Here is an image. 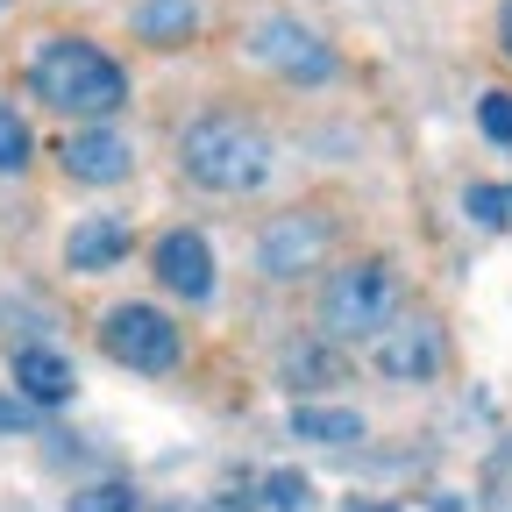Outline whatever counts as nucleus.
Wrapping results in <instances>:
<instances>
[{
	"label": "nucleus",
	"mask_w": 512,
	"mask_h": 512,
	"mask_svg": "<svg viewBox=\"0 0 512 512\" xmlns=\"http://www.w3.org/2000/svg\"><path fill=\"white\" fill-rule=\"evenodd\" d=\"M292 434H299V441H313V448H349V441H363V413L299 399V413H292Z\"/></svg>",
	"instance_id": "nucleus-13"
},
{
	"label": "nucleus",
	"mask_w": 512,
	"mask_h": 512,
	"mask_svg": "<svg viewBox=\"0 0 512 512\" xmlns=\"http://www.w3.org/2000/svg\"><path fill=\"white\" fill-rule=\"evenodd\" d=\"M477 121H484L491 143H512V100H505V93H484V100H477Z\"/></svg>",
	"instance_id": "nucleus-18"
},
{
	"label": "nucleus",
	"mask_w": 512,
	"mask_h": 512,
	"mask_svg": "<svg viewBox=\"0 0 512 512\" xmlns=\"http://www.w3.org/2000/svg\"><path fill=\"white\" fill-rule=\"evenodd\" d=\"M150 264H157V285L164 292H178V299H214V242L200 235V228H171V235H157V249H150Z\"/></svg>",
	"instance_id": "nucleus-9"
},
{
	"label": "nucleus",
	"mask_w": 512,
	"mask_h": 512,
	"mask_svg": "<svg viewBox=\"0 0 512 512\" xmlns=\"http://www.w3.org/2000/svg\"><path fill=\"white\" fill-rule=\"evenodd\" d=\"M335 256V221L320 207H292V214H271L264 228H256V271L292 285L306 271H320Z\"/></svg>",
	"instance_id": "nucleus-6"
},
{
	"label": "nucleus",
	"mask_w": 512,
	"mask_h": 512,
	"mask_svg": "<svg viewBox=\"0 0 512 512\" xmlns=\"http://www.w3.org/2000/svg\"><path fill=\"white\" fill-rule=\"evenodd\" d=\"M121 256H136V235H128L121 221H79L72 235H64V264L72 271H114Z\"/></svg>",
	"instance_id": "nucleus-11"
},
{
	"label": "nucleus",
	"mask_w": 512,
	"mask_h": 512,
	"mask_svg": "<svg viewBox=\"0 0 512 512\" xmlns=\"http://www.w3.org/2000/svg\"><path fill=\"white\" fill-rule=\"evenodd\" d=\"M57 157H64V171H72L79 185H121L128 171H136V143H128L121 128H107V121H79Z\"/></svg>",
	"instance_id": "nucleus-8"
},
{
	"label": "nucleus",
	"mask_w": 512,
	"mask_h": 512,
	"mask_svg": "<svg viewBox=\"0 0 512 512\" xmlns=\"http://www.w3.org/2000/svg\"><path fill=\"white\" fill-rule=\"evenodd\" d=\"M164 512H235V498H200V505H164Z\"/></svg>",
	"instance_id": "nucleus-21"
},
{
	"label": "nucleus",
	"mask_w": 512,
	"mask_h": 512,
	"mask_svg": "<svg viewBox=\"0 0 512 512\" xmlns=\"http://www.w3.org/2000/svg\"><path fill=\"white\" fill-rule=\"evenodd\" d=\"M15 392H22V399H36V406H64V399L79 392V370L64 363L57 349L29 342V349H15Z\"/></svg>",
	"instance_id": "nucleus-10"
},
{
	"label": "nucleus",
	"mask_w": 512,
	"mask_h": 512,
	"mask_svg": "<svg viewBox=\"0 0 512 512\" xmlns=\"http://www.w3.org/2000/svg\"><path fill=\"white\" fill-rule=\"evenodd\" d=\"M29 86H36L43 107L79 114V121H100V114H114V107L128 100V72H121L100 43H86V36L43 43V50L29 57Z\"/></svg>",
	"instance_id": "nucleus-1"
},
{
	"label": "nucleus",
	"mask_w": 512,
	"mask_h": 512,
	"mask_svg": "<svg viewBox=\"0 0 512 512\" xmlns=\"http://www.w3.org/2000/svg\"><path fill=\"white\" fill-rule=\"evenodd\" d=\"M463 207H470L477 228H505V192H498V185H470V192H463Z\"/></svg>",
	"instance_id": "nucleus-17"
},
{
	"label": "nucleus",
	"mask_w": 512,
	"mask_h": 512,
	"mask_svg": "<svg viewBox=\"0 0 512 512\" xmlns=\"http://www.w3.org/2000/svg\"><path fill=\"white\" fill-rule=\"evenodd\" d=\"M264 505L271 512H313V491H306V477L278 470V477H264Z\"/></svg>",
	"instance_id": "nucleus-15"
},
{
	"label": "nucleus",
	"mask_w": 512,
	"mask_h": 512,
	"mask_svg": "<svg viewBox=\"0 0 512 512\" xmlns=\"http://www.w3.org/2000/svg\"><path fill=\"white\" fill-rule=\"evenodd\" d=\"M72 512H136V498H128L121 484H93V491L72 498Z\"/></svg>",
	"instance_id": "nucleus-19"
},
{
	"label": "nucleus",
	"mask_w": 512,
	"mask_h": 512,
	"mask_svg": "<svg viewBox=\"0 0 512 512\" xmlns=\"http://www.w3.org/2000/svg\"><path fill=\"white\" fill-rule=\"evenodd\" d=\"M242 57L264 64V72H278L285 86H335V79H342L335 43L320 36V29H306V22H292V15L256 22V29L242 36Z\"/></svg>",
	"instance_id": "nucleus-4"
},
{
	"label": "nucleus",
	"mask_w": 512,
	"mask_h": 512,
	"mask_svg": "<svg viewBox=\"0 0 512 512\" xmlns=\"http://www.w3.org/2000/svg\"><path fill=\"white\" fill-rule=\"evenodd\" d=\"M363 512H399V505H363Z\"/></svg>",
	"instance_id": "nucleus-24"
},
{
	"label": "nucleus",
	"mask_w": 512,
	"mask_h": 512,
	"mask_svg": "<svg viewBox=\"0 0 512 512\" xmlns=\"http://www.w3.org/2000/svg\"><path fill=\"white\" fill-rule=\"evenodd\" d=\"M22 427H29V413L15 399H0V434H22Z\"/></svg>",
	"instance_id": "nucleus-20"
},
{
	"label": "nucleus",
	"mask_w": 512,
	"mask_h": 512,
	"mask_svg": "<svg viewBox=\"0 0 512 512\" xmlns=\"http://www.w3.org/2000/svg\"><path fill=\"white\" fill-rule=\"evenodd\" d=\"M178 164L192 185H207V192H256L271 178V136L256 128L249 114H200L178 136Z\"/></svg>",
	"instance_id": "nucleus-2"
},
{
	"label": "nucleus",
	"mask_w": 512,
	"mask_h": 512,
	"mask_svg": "<svg viewBox=\"0 0 512 512\" xmlns=\"http://www.w3.org/2000/svg\"><path fill=\"white\" fill-rule=\"evenodd\" d=\"M100 349H107L121 370H143V377L178 370V328H171V313H157V306H143V299L107 306V320H100Z\"/></svg>",
	"instance_id": "nucleus-7"
},
{
	"label": "nucleus",
	"mask_w": 512,
	"mask_h": 512,
	"mask_svg": "<svg viewBox=\"0 0 512 512\" xmlns=\"http://www.w3.org/2000/svg\"><path fill=\"white\" fill-rule=\"evenodd\" d=\"M399 306H406L399 271L384 264V256H349V264L328 278V292H320V328L335 342H370Z\"/></svg>",
	"instance_id": "nucleus-3"
},
{
	"label": "nucleus",
	"mask_w": 512,
	"mask_h": 512,
	"mask_svg": "<svg viewBox=\"0 0 512 512\" xmlns=\"http://www.w3.org/2000/svg\"><path fill=\"white\" fill-rule=\"evenodd\" d=\"M498 50H505V64H512V0L498 8Z\"/></svg>",
	"instance_id": "nucleus-22"
},
{
	"label": "nucleus",
	"mask_w": 512,
	"mask_h": 512,
	"mask_svg": "<svg viewBox=\"0 0 512 512\" xmlns=\"http://www.w3.org/2000/svg\"><path fill=\"white\" fill-rule=\"evenodd\" d=\"M29 150H36V143H29L22 114H15V107H0V171H22V164H29Z\"/></svg>",
	"instance_id": "nucleus-16"
},
{
	"label": "nucleus",
	"mask_w": 512,
	"mask_h": 512,
	"mask_svg": "<svg viewBox=\"0 0 512 512\" xmlns=\"http://www.w3.org/2000/svg\"><path fill=\"white\" fill-rule=\"evenodd\" d=\"M136 36L150 50H171L185 36H200V8H192V0H143V8H136Z\"/></svg>",
	"instance_id": "nucleus-14"
},
{
	"label": "nucleus",
	"mask_w": 512,
	"mask_h": 512,
	"mask_svg": "<svg viewBox=\"0 0 512 512\" xmlns=\"http://www.w3.org/2000/svg\"><path fill=\"white\" fill-rule=\"evenodd\" d=\"M278 377L292 384V392L313 399V392H328V384L342 377V363H335L328 342H285V349H278Z\"/></svg>",
	"instance_id": "nucleus-12"
},
{
	"label": "nucleus",
	"mask_w": 512,
	"mask_h": 512,
	"mask_svg": "<svg viewBox=\"0 0 512 512\" xmlns=\"http://www.w3.org/2000/svg\"><path fill=\"white\" fill-rule=\"evenodd\" d=\"M498 192H505V228H512V185H498Z\"/></svg>",
	"instance_id": "nucleus-23"
},
{
	"label": "nucleus",
	"mask_w": 512,
	"mask_h": 512,
	"mask_svg": "<svg viewBox=\"0 0 512 512\" xmlns=\"http://www.w3.org/2000/svg\"><path fill=\"white\" fill-rule=\"evenodd\" d=\"M370 363L392 377V384H427V377L448 370V328H441L427 306H399L370 335Z\"/></svg>",
	"instance_id": "nucleus-5"
}]
</instances>
